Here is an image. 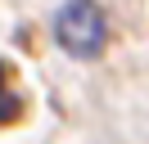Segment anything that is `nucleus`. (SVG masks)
I'll list each match as a JSON object with an SVG mask.
<instances>
[{"instance_id": "1", "label": "nucleus", "mask_w": 149, "mask_h": 144, "mask_svg": "<svg viewBox=\"0 0 149 144\" xmlns=\"http://www.w3.org/2000/svg\"><path fill=\"white\" fill-rule=\"evenodd\" d=\"M104 36H109V23L95 0H68L54 14V41L72 59H95L104 50Z\"/></svg>"}, {"instance_id": "2", "label": "nucleus", "mask_w": 149, "mask_h": 144, "mask_svg": "<svg viewBox=\"0 0 149 144\" xmlns=\"http://www.w3.org/2000/svg\"><path fill=\"white\" fill-rule=\"evenodd\" d=\"M0 81H5V63H0Z\"/></svg>"}]
</instances>
